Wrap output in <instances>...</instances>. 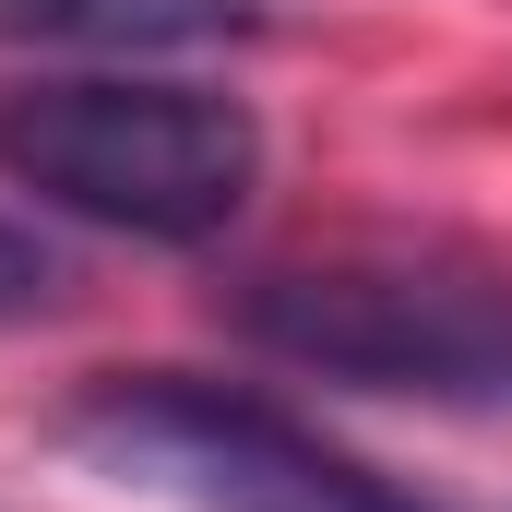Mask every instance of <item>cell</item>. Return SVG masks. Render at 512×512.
Masks as SVG:
<instances>
[{
	"label": "cell",
	"mask_w": 512,
	"mask_h": 512,
	"mask_svg": "<svg viewBox=\"0 0 512 512\" xmlns=\"http://www.w3.org/2000/svg\"><path fill=\"white\" fill-rule=\"evenodd\" d=\"M60 453L108 489H143L167 512H441L370 453L322 441L274 393L203 382V370H108L60 405Z\"/></svg>",
	"instance_id": "3"
},
{
	"label": "cell",
	"mask_w": 512,
	"mask_h": 512,
	"mask_svg": "<svg viewBox=\"0 0 512 512\" xmlns=\"http://www.w3.org/2000/svg\"><path fill=\"white\" fill-rule=\"evenodd\" d=\"M227 322L310 382L441 405V417H512V274L501 262H453V251L274 262L251 286H227Z\"/></svg>",
	"instance_id": "1"
},
{
	"label": "cell",
	"mask_w": 512,
	"mask_h": 512,
	"mask_svg": "<svg viewBox=\"0 0 512 512\" xmlns=\"http://www.w3.org/2000/svg\"><path fill=\"white\" fill-rule=\"evenodd\" d=\"M60 286H72V274H60V251H48L36 227H12V215H0V322L60 310Z\"/></svg>",
	"instance_id": "5"
},
{
	"label": "cell",
	"mask_w": 512,
	"mask_h": 512,
	"mask_svg": "<svg viewBox=\"0 0 512 512\" xmlns=\"http://www.w3.org/2000/svg\"><path fill=\"white\" fill-rule=\"evenodd\" d=\"M12 48H96V60H179L262 36V0H0Z\"/></svg>",
	"instance_id": "4"
},
{
	"label": "cell",
	"mask_w": 512,
	"mask_h": 512,
	"mask_svg": "<svg viewBox=\"0 0 512 512\" xmlns=\"http://www.w3.org/2000/svg\"><path fill=\"white\" fill-rule=\"evenodd\" d=\"M0 167L120 239H227L239 203L262 191V120L215 84H131V72H84V84H36L0 108Z\"/></svg>",
	"instance_id": "2"
}]
</instances>
